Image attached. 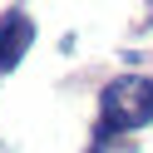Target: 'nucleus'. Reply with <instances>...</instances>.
<instances>
[{
    "label": "nucleus",
    "mask_w": 153,
    "mask_h": 153,
    "mask_svg": "<svg viewBox=\"0 0 153 153\" xmlns=\"http://www.w3.org/2000/svg\"><path fill=\"white\" fill-rule=\"evenodd\" d=\"M148 119H153V79H143V74H123L99 94V133L104 138L143 128Z\"/></svg>",
    "instance_id": "obj_1"
},
{
    "label": "nucleus",
    "mask_w": 153,
    "mask_h": 153,
    "mask_svg": "<svg viewBox=\"0 0 153 153\" xmlns=\"http://www.w3.org/2000/svg\"><path fill=\"white\" fill-rule=\"evenodd\" d=\"M30 45H35V20L25 10H5L0 15V74H10L30 54Z\"/></svg>",
    "instance_id": "obj_2"
}]
</instances>
